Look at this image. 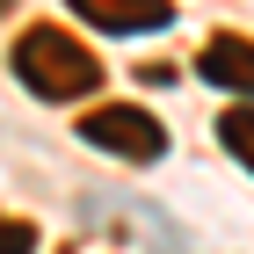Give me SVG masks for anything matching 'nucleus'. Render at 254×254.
Returning a JSON list of instances; mask_svg holds the SVG:
<instances>
[{"label": "nucleus", "instance_id": "nucleus-1", "mask_svg": "<svg viewBox=\"0 0 254 254\" xmlns=\"http://www.w3.org/2000/svg\"><path fill=\"white\" fill-rule=\"evenodd\" d=\"M15 80L29 87V95H44V102H80V95L102 87V59L73 37V29L37 22V29L15 37Z\"/></svg>", "mask_w": 254, "mask_h": 254}, {"label": "nucleus", "instance_id": "nucleus-2", "mask_svg": "<svg viewBox=\"0 0 254 254\" xmlns=\"http://www.w3.org/2000/svg\"><path fill=\"white\" fill-rule=\"evenodd\" d=\"M80 138L102 145V153H117V160H131V167H145V160L167 153L160 117H153V109H138V102H102V109H87V117H80Z\"/></svg>", "mask_w": 254, "mask_h": 254}, {"label": "nucleus", "instance_id": "nucleus-3", "mask_svg": "<svg viewBox=\"0 0 254 254\" xmlns=\"http://www.w3.org/2000/svg\"><path fill=\"white\" fill-rule=\"evenodd\" d=\"M65 7L102 37H145V29L175 22V0H65Z\"/></svg>", "mask_w": 254, "mask_h": 254}, {"label": "nucleus", "instance_id": "nucleus-4", "mask_svg": "<svg viewBox=\"0 0 254 254\" xmlns=\"http://www.w3.org/2000/svg\"><path fill=\"white\" fill-rule=\"evenodd\" d=\"M196 73L211 87H225V95H254V44L247 37H211L203 59H196Z\"/></svg>", "mask_w": 254, "mask_h": 254}, {"label": "nucleus", "instance_id": "nucleus-5", "mask_svg": "<svg viewBox=\"0 0 254 254\" xmlns=\"http://www.w3.org/2000/svg\"><path fill=\"white\" fill-rule=\"evenodd\" d=\"M218 145L254 175V109H225V117H218Z\"/></svg>", "mask_w": 254, "mask_h": 254}, {"label": "nucleus", "instance_id": "nucleus-6", "mask_svg": "<svg viewBox=\"0 0 254 254\" xmlns=\"http://www.w3.org/2000/svg\"><path fill=\"white\" fill-rule=\"evenodd\" d=\"M0 254H37V233L22 218H0Z\"/></svg>", "mask_w": 254, "mask_h": 254}, {"label": "nucleus", "instance_id": "nucleus-7", "mask_svg": "<svg viewBox=\"0 0 254 254\" xmlns=\"http://www.w3.org/2000/svg\"><path fill=\"white\" fill-rule=\"evenodd\" d=\"M0 15H7V0H0Z\"/></svg>", "mask_w": 254, "mask_h": 254}]
</instances>
